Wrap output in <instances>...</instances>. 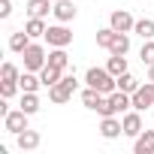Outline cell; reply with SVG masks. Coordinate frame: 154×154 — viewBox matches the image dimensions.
<instances>
[{"instance_id":"cell-6","label":"cell","mask_w":154,"mask_h":154,"mask_svg":"<svg viewBox=\"0 0 154 154\" xmlns=\"http://www.w3.org/2000/svg\"><path fill=\"white\" fill-rule=\"evenodd\" d=\"M151 106H154V82L145 79V85H139V91L133 94V109L145 112V109H151Z\"/></svg>"},{"instance_id":"cell-8","label":"cell","mask_w":154,"mask_h":154,"mask_svg":"<svg viewBox=\"0 0 154 154\" xmlns=\"http://www.w3.org/2000/svg\"><path fill=\"white\" fill-rule=\"evenodd\" d=\"M121 124H124V136L136 139V136L142 133V112H139V109H127V112L121 115Z\"/></svg>"},{"instance_id":"cell-11","label":"cell","mask_w":154,"mask_h":154,"mask_svg":"<svg viewBox=\"0 0 154 154\" xmlns=\"http://www.w3.org/2000/svg\"><path fill=\"white\" fill-rule=\"evenodd\" d=\"M15 142H18V151H36L42 139H39V133H36V130H30V127H27V130H21V133L15 136Z\"/></svg>"},{"instance_id":"cell-13","label":"cell","mask_w":154,"mask_h":154,"mask_svg":"<svg viewBox=\"0 0 154 154\" xmlns=\"http://www.w3.org/2000/svg\"><path fill=\"white\" fill-rule=\"evenodd\" d=\"M54 9L51 0H27V18H45Z\"/></svg>"},{"instance_id":"cell-5","label":"cell","mask_w":154,"mask_h":154,"mask_svg":"<svg viewBox=\"0 0 154 154\" xmlns=\"http://www.w3.org/2000/svg\"><path fill=\"white\" fill-rule=\"evenodd\" d=\"M27 118H30V115H27L21 106H18V109H9V112L3 115V130L12 133V136H18L21 130H27Z\"/></svg>"},{"instance_id":"cell-17","label":"cell","mask_w":154,"mask_h":154,"mask_svg":"<svg viewBox=\"0 0 154 154\" xmlns=\"http://www.w3.org/2000/svg\"><path fill=\"white\" fill-rule=\"evenodd\" d=\"M103 97H106V94H100L97 88H91V85H88V88L82 91V106H85V109H91V112H97V106L103 103Z\"/></svg>"},{"instance_id":"cell-22","label":"cell","mask_w":154,"mask_h":154,"mask_svg":"<svg viewBox=\"0 0 154 154\" xmlns=\"http://www.w3.org/2000/svg\"><path fill=\"white\" fill-rule=\"evenodd\" d=\"M21 109H24L27 115H36V112H39V97H36V91H21Z\"/></svg>"},{"instance_id":"cell-4","label":"cell","mask_w":154,"mask_h":154,"mask_svg":"<svg viewBox=\"0 0 154 154\" xmlns=\"http://www.w3.org/2000/svg\"><path fill=\"white\" fill-rule=\"evenodd\" d=\"M21 57H24V69H33V72H39V69L48 63V51H45L39 42H30V45L21 51Z\"/></svg>"},{"instance_id":"cell-28","label":"cell","mask_w":154,"mask_h":154,"mask_svg":"<svg viewBox=\"0 0 154 154\" xmlns=\"http://www.w3.org/2000/svg\"><path fill=\"white\" fill-rule=\"evenodd\" d=\"M15 91H21V88H18V82H0V97H6V100H9Z\"/></svg>"},{"instance_id":"cell-3","label":"cell","mask_w":154,"mask_h":154,"mask_svg":"<svg viewBox=\"0 0 154 154\" xmlns=\"http://www.w3.org/2000/svg\"><path fill=\"white\" fill-rule=\"evenodd\" d=\"M51 48H66L69 42H72V30L63 24V21H57V24H48V30H45V36H42Z\"/></svg>"},{"instance_id":"cell-32","label":"cell","mask_w":154,"mask_h":154,"mask_svg":"<svg viewBox=\"0 0 154 154\" xmlns=\"http://www.w3.org/2000/svg\"><path fill=\"white\" fill-rule=\"evenodd\" d=\"M51 3H57V0H51Z\"/></svg>"},{"instance_id":"cell-16","label":"cell","mask_w":154,"mask_h":154,"mask_svg":"<svg viewBox=\"0 0 154 154\" xmlns=\"http://www.w3.org/2000/svg\"><path fill=\"white\" fill-rule=\"evenodd\" d=\"M39 79H42V88H51V85H57V82L63 79V69H57V66L45 63V66L39 69Z\"/></svg>"},{"instance_id":"cell-12","label":"cell","mask_w":154,"mask_h":154,"mask_svg":"<svg viewBox=\"0 0 154 154\" xmlns=\"http://www.w3.org/2000/svg\"><path fill=\"white\" fill-rule=\"evenodd\" d=\"M133 154H154V130H142L133 139Z\"/></svg>"},{"instance_id":"cell-2","label":"cell","mask_w":154,"mask_h":154,"mask_svg":"<svg viewBox=\"0 0 154 154\" xmlns=\"http://www.w3.org/2000/svg\"><path fill=\"white\" fill-rule=\"evenodd\" d=\"M85 85L97 88L100 94H112V91H118V79H115L106 66H91V69L85 72Z\"/></svg>"},{"instance_id":"cell-29","label":"cell","mask_w":154,"mask_h":154,"mask_svg":"<svg viewBox=\"0 0 154 154\" xmlns=\"http://www.w3.org/2000/svg\"><path fill=\"white\" fill-rule=\"evenodd\" d=\"M12 15V3L9 0H0V18H9Z\"/></svg>"},{"instance_id":"cell-14","label":"cell","mask_w":154,"mask_h":154,"mask_svg":"<svg viewBox=\"0 0 154 154\" xmlns=\"http://www.w3.org/2000/svg\"><path fill=\"white\" fill-rule=\"evenodd\" d=\"M18 88H21V91H39V88H42L39 72H33V69H24V72L18 75Z\"/></svg>"},{"instance_id":"cell-9","label":"cell","mask_w":154,"mask_h":154,"mask_svg":"<svg viewBox=\"0 0 154 154\" xmlns=\"http://www.w3.org/2000/svg\"><path fill=\"white\" fill-rule=\"evenodd\" d=\"M100 136H103V139H118V136H124L121 118H118V115H106V118L100 121Z\"/></svg>"},{"instance_id":"cell-26","label":"cell","mask_w":154,"mask_h":154,"mask_svg":"<svg viewBox=\"0 0 154 154\" xmlns=\"http://www.w3.org/2000/svg\"><path fill=\"white\" fill-rule=\"evenodd\" d=\"M115 33H118L115 27H100V30H97V45L109 51V45H112V39H115Z\"/></svg>"},{"instance_id":"cell-20","label":"cell","mask_w":154,"mask_h":154,"mask_svg":"<svg viewBox=\"0 0 154 154\" xmlns=\"http://www.w3.org/2000/svg\"><path fill=\"white\" fill-rule=\"evenodd\" d=\"M48 63L66 72V69H69V54H66V48H51V51H48Z\"/></svg>"},{"instance_id":"cell-18","label":"cell","mask_w":154,"mask_h":154,"mask_svg":"<svg viewBox=\"0 0 154 154\" xmlns=\"http://www.w3.org/2000/svg\"><path fill=\"white\" fill-rule=\"evenodd\" d=\"M139 85H142V82L136 79V75H133L130 69L118 75V91H127V94H136V91H139Z\"/></svg>"},{"instance_id":"cell-31","label":"cell","mask_w":154,"mask_h":154,"mask_svg":"<svg viewBox=\"0 0 154 154\" xmlns=\"http://www.w3.org/2000/svg\"><path fill=\"white\" fill-rule=\"evenodd\" d=\"M148 79H151V82H154V63H151V66H148Z\"/></svg>"},{"instance_id":"cell-15","label":"cell","mask_w":154,"mask_h":154,"mask_svg":"<svg viewBox=\"0 0 154 154\" xmlns=\"http://www.w3.org/2000/svg\"><path fill=\"white\" fill-rule=\"evenodd\" d=\"M30 42H33V39H30L27 30H15V33H9V51H15V54H21Z\"/></svg>"},{"instance_id":"cell-19","label":"cell","mask_w":154,"mask_h":154,"mask_svg":"<svg viewBox=\"0 0 154 154\" xmlns=\"http://www.w3.org/2000/svg\"><path fill=\"white\" fill-rule=\"evenodd\" d=\"M24 30L30 33V39H42V36H45V30H48V24H45V18H27Z\"/></svg>"},{"instance_id":"cell-27","label":"cell","mask_w":154,"mask_h":154,"mask_svg":"<svg viewBox=\"0 0 154 154\" xmlns=\"http://www.w3.org/2000/svg\"><path fill=\"white\" fill-rule=\"evenodd\" d=\"M139 57H142L145 66L154 63V39H142V51H139Z\"/></svg>"},{"instance_id":"cell-10","label":"cell","mask_w":154,"mask_h":154,"mask_svg":"<svg viewBox=\"0 0 154 154\" xmlns=\"http://www.w3.org/2000/svg\"><path fill=\"white\" fill-rule=\"evenodd\" d=\"M75 3H79V0H57L54 3V9H51V15L57 18V21H63V24H69L72 18H75Z\"/></svg>"},{"instance_id":"cell-25","label":"cell","mask_w":154,"mask_h":154,"mask_svg":"<svg viewBox=\"0 0 154 154\" xmlns=\"http://www.w3.org/2000/svg\"><path fill=\"white\" fill-rule=\"evenodd\" d=\"M18 75H21V69L12 60H6L3 66H0V82H18Z\"/></svg>"},{"instance_id":"cell-7","label":"cell","mask_w":154,"mask_h":154,"mask_svg":"<svg viewBox=\"0 0 154 154\" xmlns=\"http://www.w3.org/2000/svg\"><path fill=\"white\" fill-rule=\"evenodd\" d=\"M109 27H115L118 33H133V27H136V18H133L127 9H115V12L109 15Z\"/></svg>"},{"instance_id":"cell-1","label":"cell","mask_w":154,"mask_h":154,"mask_svg":"<svg viewBox=\"0 0 154 154\" xmlns=\"http://www.w3.org/2000/svg\"><path fill=\"white\" fill-rule=\"evenodd\" d=\"M79 91V79H75V72H63V79L57 82V85H51L48 88V100L54 103V106H63V103H69L72 100V94Z\"/></svg>"},{"instance_id":"cell-23","label":"cell","mask_w":154,"mask_h":154,"mask_svg":"<svg viewBox=\"0 0 154 154\" xmlns=\"http://www.w3.org/2000/svg\"><path fill=\"white\" fill-rule=\"evenodd\" d=\"M106 69H109L115 79H118L121 72H127V57H124V54H112V57L106 60Z\"/></svg>"},{"instance_id":"cell-21","label":"cell","mask_w":154,"mask_h":154,"mask_svg":"<svg viewBox=\"0 0 154 154\" xmlns=\"http://www.w3.org/2000/svg\"><path fill=\"white\" fill-rule=\"evenodd\" d=\"M130 51V33H115L112 45H109V54H127Z\"/></svg>"},{"instance_id":"cell-24","label":"cell","mask_w":154,"mask_h":154,"mask_svg":"<svg viewBox=\"0 0 154 154\" xmlns=\"http://www.w3.org/2000/svg\"><path fill=\"white\" fill-rule=\"evenodd\" d=\"M133 33H139L142 39H154V18H139Z\"/></svg>"},{"instance_id":"cell-30","label":"cell","mask_w":154,"mask_h":154,"mask_svg":"<svg viewBox=\"0 0 154 154\" xmlns=\"http://www.w3.org/2000/svg\"><path fill=\"white\" fill-rule=\"evenodd\" d=\"M6 112H9V103H6V97H3V100H0V118H3Z\"/></svg>"}]
</instances>
